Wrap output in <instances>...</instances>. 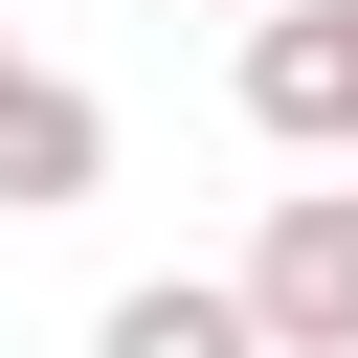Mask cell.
<instances>
[{"mask_svg": "<svg viewBox=\"0 0 358 358\" xmlns=\"http://www.w3.org/2000/svg\"><path fill=\"white\" fill-rule=\"evenodd\" d=\"M224 291H246V336H268V358H358V179H291V201L246 224V268H224Z\"/></svg>", "mask_w": 358, "mask_h": 358, "instance_id": "cell-1", "label": "cell"}, {"mask_svg": "<svg viewBox=\"0 0 358 358\" xmlns=\"http://www.w3.org/2000/svg\"><path fill=\"white\" fill-rule=\"evenodd\" d=\"M224 90H246L268 157H336L358 179V0H246V67Z\"/></svg>", "mask_w": 358, "mask_h": 358, "instance_id": "cell-2", "label": "cell"}, {"mask_svg": "<svg viewBox=\"0 0 358 358\" xmlns=\"http://www.w3.org/2000/svg\"><path fill=\"white\" fill-rule=\"evenodd\" d=\"M90 179H112V90H90V67H22V45H0V224H67Z\"/></svg>", "mask_w": 358, "mask_h": 358, "instance_id": "cell-3", "label": "cell"}, {"mask_svg": "<svg viewBox=\"0 0 358 358\" xmlns=\"http://www.w3.org/2000/svg\"><path fill=\"white\" fill-rule=\"evenodd\" d=\"M90 358H268V336H246V291H224V268H134V291L90 313Z\"/></svg>", "mask_w": 358, "mask_h": 358, "instance_id": "cell-4", "label": "cell"}, {"mask_svg": "<svg viewBox=\"0 0 358 358\" xmlns=\"http://www.w3.org/2000/svg\"><path fill=\"white\" fill-rule=\"evenodd\" d=\"M224 22H246V0H224Z\"/></svg>", "mask_w": 358, "mask_h": 358, "instance_id": "cell-5", "label": "cell"}]
</instances>
